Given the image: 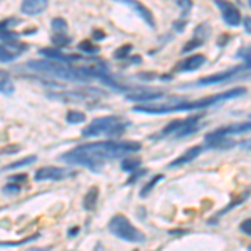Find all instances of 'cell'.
Listing matches in <instances>:
<instances>
[{
    "label": "cell",
    "mask_w": 251,
    "mask_h": 251,
    "mask_svg": "<svg viewBox=\"0 0 251 251\" xmlns=\"http://www.w3.org/2000/svg\"><path fill=\"white\" fill-rule=\"evenodd\" d=\"M139 149L141 144L132 141H102V143L79 146L60 156V159L71 166H86L92 171H97V168L106 161H114L117 157L126 156L127 152H136Z\"/></svg>",
    "instance_id": "6da1fadb"
},
{
    "label": "cell",
    "mask_w": 251,
    "mask_h": 251,
    "mask_svg": "<svg viewBox=\"0 0 251 251\" xmlns=\"http://www.w3.org/2000/svg\"><path fill=\"white\" fill-rule=\"evenodd\" d=\"M27 69L40 74H52L55 77L66 79V80H86L89 79V75L82 69H75L71 67V64L66 62H59V60H52V59H40V60H32V62L25 64Z\"/></svg>",
    "instance_id": "7a4b0ae2"
},
{
    "label": "cell",
    "mask_w": 251,
    "mask_h": 251,
    "mask_svg": "<svg viewBox=\"0 0 251 251\" xmlns=\"http://www.w3.org/2000/svg\"><path fill=\"white\" fill-rule=\"evenodd\" d=\"M127 121H124L119 116H106V117H97L91 124L82 129V136L94 137V136H121L127 127Z\"/></svg>",
    "instance_id": "3957f363"
},
{
    "label": "cell",
    "mask_w": 251,
    "mask_h": 251,
    "mask_svg": "<svg viewBox=\"0 0 251 251\" xmlns=\"http://www.w3.org/2000/svg\"><path fill=\"white\" fill-rule=\"evenodd\" d=\"M109 231H111L114 236L121 238L124 241L129 243H144L146 236L141 229H137L124 214H116L112 216V220L109 221Z\"/></svg>",
    "instance_id": "277c9868"
},
{
    "label": "cell",
    "mask_w": 251,
    "mask_h": 251,
    "mask_svg": "<svg viewBox=\"0 0 251 251\" xmlns=\"http://www.w3.org/2000/svg\"><path fill=\"white\" fill-rule=\"evenodd\" d=\"M246 131H250V123L225 126V127L216 129V131L209 132V134L206 136V146H209V148H218V144H221L220 146L221 149L231 148L233 141L228 139L226 136L228 134H240V132H246Z\"/></svg>",
    "instance_id": "5b68a950"
},
{
    "label": "cell",
    "mask_w": 251,
    "mask_h": 251,
    "mask_svg": "<svg viewBox=\"0 0 251 251\" xmlns=\"http://www.w3.org/2000/svg\"><path fill=\"white\" fill-rule=\"evenodd\" d=\"M214 5L221 10V17L226 24H228V25L236 27L241 24V19H243L241 12L236 5H234V3L228 2V0H214Z\"/></svg>",
    "instance_id": "8992f818"
},
{
    "label": "cell",
    "mask_w": 251,
    "mask_h": 251,
    "mask_svg": "<svg viewBox=\"0 0 251 251\" xmlns=\"http://www.w3.org/2000/svg\"><path fill=\"white\" fill-rule=\"evenodd\" d=\"M74 174L69 169L64 168H55V166H46V168H40L35 171V181H59L64 177Z\"/></svg>",
    "instance_id": "52a82bcc"
},
{
    "label": "cell",
    "mask_w": 251,
    "mask_h": 251,
    "mask_svg": "<svg viewBox=\"0 0 251 251\" xmlns=\"http://www.w3.org/2000/svg\"><path fill=\"white\" fill-rule=\"evenodd\" d=\"M126 99L132 102H146V100H154L163 97L161 91H149V89H132V91L124 92Z\"/></svg>",
    "instance_id": "ba28073f"
},
{
    "label": "cell",
    "mask_w": 251,
    "mask_h": 251,
    "mask_svg": "<svg viewBox=\"0 0 251 251\" xmlns=\"http://www.w3.org/2000/svg\"><path fill=\"white\" fill-rule=\"evenodd\" d=\"M116 2H121V3H124V5H127L129 9L134 10L136 14L139 15V17L143 19L146 24H148V25L154 27V17H152L151 10H149L146 5H143L139 0H116Z\"/></svg>",
    "instance_id": "9c48e42d"
},
{
    "label": "cell",
    "mask_w": 251,
    "mask_h": 251,
    "mask_svg": "<svg viewBox=\"0 0 251 251\" xmlns=\"http://www.w3.org/2000/svg\"><path fill=\"white\" fill-rule=\"evenodd\" d=\"M49 0H22L20 10L25 15H39L46 10Z\"/></svg>",
    "instance_id": "30bf717a"
},
{
    "label": "cell",
    "mask_w": 251,
    "mask_h": 251,
    "mask_svg": "<svg viewBox=\"0 0 251 251\" xmlns=\"http://www.w3.org/2000/svg\"><path fill=\"white\" fill-rule=\"evenodd\" d=\"M39 54L44 55V57H47V59L59 60V62H66V64L79 62V60H80L79 55H67V54H62V52L55 50V49H40Z\"/></svg>",
    "instance_id": "8fae6325"
},
{
    "label": "cell",
    "mask_w": 251,
    "mask_h": 251,
    "mask_svg": "<svg viewBox=\"0 0 251 251\" xmlns=\"http://www.w3.org/2000/svg\"><path fill=\"white\" fill-rule=\"evenodd\" d=\"M201 151H203V146H194V148L188 149L183 156H179L177 159H174L173 163L169 164V168H179V166H183V164L191 163L193 159H196V157L201 154Z\"/></svg>",
    "instance_id": "7c38bea8"
},
{
    "label": "cell",
    "mask_w": 251,
    "mask_h": 251,
    "mask_svg": "<svg viewBox=\"0 0 251 251\" xmlns=\"http://www.w3.org/2000/svg\"><path fill=\"white\" fill-rule=\"evenodd\" d=\"M238 71H241V67L231 69V71H225V72H218V74H214V75H208V77L200 79V80H198V84H200V86H204V84L225 82V80H228L229 77H233V75L236 74Z\"/></svg>",
    "instance_id": "4fadbf2b"
},
{
    "label": "cell",
    "mask_w": 251,
    "mask_h": 251,
    "mask_svg": "<svg viewBox=\"0 0 251 251\" xmlns=\"http://www.w3.org/2000/svg\"><path fill=\"white\" fill-rule=\"evenodd\" d=\"M204 55L198 54V55H191V57L184 59L183 64L179 66L181 71H196V69H200L201 66L204 64Z\"/></svg>",
    "instance_id": "5bb4252c"
},
{
    "label": "cell",
    "mask_w": 251,
    "mask_h": 251,
    "mask_svg": "<svg viewBox=\"0 0 251 251\" xmlns=\"http://www.w3.org/2000/svg\"><path fill=\"white\" fill-rule=\"evenodd\" d=\"M97 198H99V188L92 186L86 193V196H84V208H86L87 211H92L97 206Z\"/></svg>",
    "instance_id": "9a60e30c"
},
{
    "label": "cell",
    "mask_w": 251,
    "mask_h": 251,
    "mask_svg": "<svg viewBox=\"0 0 251 251\" xmlns=\"http://www.w3.org/2000/svg\"><path fill=\"white\" fill-rule=\"evenodd\" d=\"M209 30H211V27H209V24L206 22V24H200V25L194 29V40L196 42H200L201 46L204 44V40L209 37Z\"/></svg>",
    "instance_id": "2e32d148"
},
{
    "label": "cell",
    "mask_w": 251,
    "mask_h": 251,
    "mask_svg": "<svg viewBox=\"0 0 251 251\" xmlns=\"http://www.w3.org/2000/svg\"><path fill=\"white\" fill-rule=\"evenodd\" d=\"M0 92H3V94L14 92V82H12L10 75L5 71H0Z\"/></svg>",
    "instance_id": "e0dca14e"
},
{
    "label": "cell",
    "mask_w": 251,
    "mask_h": 251,
    "mask_svg": "<svg viewBox=\"0 0 251 251\" xmlns=\"http://www.w3.org/2000/svg\"><path fill=\"white\" fill-rule=\"evenodd\" d=\"M52 42H54L55 47H66L69 42H71V37L66 34V32H55L52 35Z\"/></svg>",
    "instance_id": "ac0fdd59"
},
{
    "label": "cell",
    "mask_w": 251,
    "mask_h": 251,
    "mask_svg": "<svg viewBox=\"0 0 251 251\" xmlns=\"http://www.w3.org/2000/svg\"><path fill=\"white\" fill-rule=\"evenodd\" d=\"M139 166H141L139 157H126L123 164H121V168H123V171H134Z\"/></svg>",
    "instance_id": "d6986e66"
},
{
    "label": "cell",
    "mask_w": 251,
    "mask_h": 251,
    "mask_svg": "<svg viewBox=\"0 0 251 251\" xmlns=\"http://www.w3.org/2000/svg\"><path fill=\"white\" fill-rule=\"evenodd\" d=\"M66 121H67V123H71V124L84 123V121H86V114H84V112H79V111H71V112H67Z\"/></svg>",
    "instance_id": "ffe728a7"
},
{
    "label": "cell",
    "mask_w": 251,
    "mask_h": 251,
    "mask_svg": "<svg viewBox=\"0 0 251 251\" xmlns=\"http://www.w3.org/2000/svg\"><path fill=\"white\" fill-rule=\"evenodd\" d=\"M131 50H132V46H131V44H126V46H121L119 49H116V50H114V59H117V60L127 59V55L131 54Z\"/></svg>",
    "instance_id": "44dd1931"
},
{
    "label": "cell",
    "mask_w": 251,
    "mask_h": 251,
    "mask_svg": "<svg viewBox=\"0 0 251 251\" xmlns=\"http://www.w3.org/2000/svg\"><path fill=\"white\" fill-rule=\"evenodd\" d=\"M77 47H79V50L86 52V54H96V52H99V46H94L91 40H82Z\"/></svg>",
    "instance_id": "7402d4cb"
},
{
    "label": "cell",
    "mask_w": 251,
    "mask_h": 251,
    "mask_svg": "<svg viewBox=\"0 0 251 251\" xmlns=\"http://www.w3.org/2000/svg\"><path fill=\"white\" fill-rule=\"evenodd\" d=\"M161 179H163V176H161V174H157L156 177H152V181H149V183L146 184L143 189H141V198H146V196H148V194L151 193L152 189H154V186H156L157 183H159Z\"/></svg>",
    "instance_id": "603a6c76"
},
{
    "label": "cell",
    "mask_w": 251,
    "mask_h": 251,
    "mask_svg": "<svg viewBox=\"0 0 251 251\" xmlns=\"http://www.w3.org/2000/svg\"><path fill=\"white\" fill-rule=\"evenodd\" d=\"M15 57L14 52H10L5 46H0V62H12Z\"/></svg>",
    "instance_id": "cb8c5ba5"
},
{
    "label": "cell",
    "mask_w": 251,
    "mask_h": 251,
    "mask_svg": "<svg viewBox=\"0 0 251 251\" xmlns=\"http://www.w3.org/2000/svg\"><path fill=\"white\" fill-rule=\"evenodd\" d=\"M52 29H54V32H67V22L64 19H54L52 20Z\"/></svg>",
    "instance_id": "d4e9b609"
},
{
    "label": "cell",
    "mask_w": 251,
    "mask_h": 251,
    "mask_svg": "<svg viewBox=\"0 0 251 251\" xmlns=\"http://www.w3.org/2000/svg\"><path fill=\"white\" fill-rule=\"evenodd\" d=\"M177 5H179L181 12H183V17H186L188 12L193 9V0H177Z\"/></svg>",
    "instance_id": "484cf974"
},
{
    "label": "cell",
    "mask_w": 251,
    "mask_h": 251,
    "mask_svg": "<svg viewBox=\"0 0 251 251\" xmlns=\"http://www.w3.org/2000/svg\"><path fill=\"white\" fill-rule=\"evenodd\" d=\"M35 159H37L35 156H30V157H25V159H22V161H17V163H12L10 166H7V168H10V169H14V168H22V166H27V164L35 163Z\"/></svg>",
    "instance_id": "4316f807"
},
{
    "label": "cell",
    "mask_w": 251,
    "mask_h": 251,
    "mask_svg": "<svg viewBox=\"0 0 251 251\" xmlns=\"http://www.w3.org/2000/svg\"><path fill=\"white\" fill-rule=\"evenodd\" d=\"M20 151V146L19 144H12V146H5V148L2 149V154H15V152Z\"/></svg>",
    "instance_id": "83f0119b"
},
{
    "label": "cell",
    "mask_w": 251,
    "mask_h": 251,
    "mask_svg": "<svg viewBox=\"0 0 251 251\" xmlns=\"http://www.w3.org/2000/svg\"><path fill=\"white\" fill-rule=\"evenodd\" d=\"M20 191V188L17 184H14V183H10V184H7L5 188H3V193H7V194H15V193H19Z\"/></svg>",
    "instance_id": "f1b7e54d"
},
{
    "label": "cell",
    "mask_w": 251,
    "mask_h": 251,
    "mask_svg": "<svg viewBox=\"0 0 251 251\" xmlns=\"http://www.w3.org/2000/svg\"><path fill=\"white\" fill-rule=\"evenodd\" d=\"M241 231L245 234H248V236L251 234V220H250V218L241 223Z\"/></svg>",
    "instance_id": "f546056e"
},
{
    "label": "cell",
    "mask_w": 251,
    "mask_h": 251,
    "mask_svg": "<svg viewBox=\"0 0 251 251\" xmlns=\"http://www.w3.org/2000/svg\"><path fill=\"white\" fill-rule=\"evenodd\" d=\"M9 179H10V183L17 184V181H19V183H22V181H25V179H27V176H25V174H19V176H10Z\"/></svg>",
    "instance_id": "4dcf8cb0"
},
{
    "label": "cell",
    "mask_w": 251,
    "mask_h": 251,
    "mask_svg": "<svg viewBox=\"0 0 251 251\" xmlns=\"http://www.w3.org/2000/svg\"><path fill=\"white\" fill-rule=\"evenodd\" d=\"M245 30H246V34H251V24H250V17H245Z\"/></svg>",
    "instance_id": "1f68e13d"
},
{
    "label": "cell",
    "mask_w": 251,
    "mask_h": 251,
    "mask_svg": "<svg viewBox=\"0 0 251 251\" xmlns=\"http://www.w3.org/2000/svg\"><path fill=\"white\" fill-rule=\"evenodd\" d=\"M94 37L96 39H104V34H102V30H94Z\"/></svg>",
    "instance_id": "d6a6232c"
}]
</instances>
